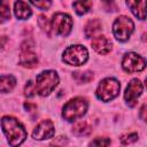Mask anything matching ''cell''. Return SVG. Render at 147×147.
<instances>
[{
    "mask_svg": "<svg viewBox=\"0 0 147 147\" xmlns=\"http://www.w3.org/2000/svg\"><path fill=\"white\" fill-rule=\"evenodd\" d=\"M88 103L84 98H74L63 106L62 117L68 122H74L85 115Z\"/></svg>",
    "mask_w": 147,
    "mask_h": 147,
    "instance_id": "3",
    "label": "cell"
},
{
    "mask_svg": "<svg viewBox=\"0 0 147 147\" xmlns=\"http://www.w3.org/2000/svg\"><path fill=\"white\" fill-rule=\"evenodd\" d=\"M14 13L18 20H26L32 15L30 6L23 0H17L14 5Z\"/></svg>",
    "mask_w": 147,
    "mask_h": 147,
    "instance_id": "14",
    "label": "cell"
},
{
    "mask_svg": "<svg viewBox=\"0 0 147 147\" xmlns=\"http://www.w3.org/2000/svg\"><path fill=\"white\" fill-rule=\"evenodd\" d=\"M142 91H144L142 83L137 78L132 79L126 86V90L124 92V100L126 105L129 107H134L138 102L139 96L142 94Z\"/></svg>",
    "mask_w": 147,
    "mask_h": 147,
    "instance_id": "9",
    "label": "cell"
},
{
    "mask_svg": "<svg viewBox=\"0 0 147 147\" xmlns=\"http://www.w3.org/2000/svg\"><path fill=\"white\" fill-rule=\"evenodd\" d=\"M24 94H25V96H28V98H31V96H33V95L36 94V88H34V83H33V82L29 80V82L26 83V85H25V87H24Z\"/></svg>",
    "mask_w": 147,
    "mask_h": 147,
    "instance_id": "21",
    "label": "cell"
},
{
    "mask_svg": "<svg viewBox=\"0 0 147 147\" xmlns=\"http://www.w3.org/2000/svg\"><path fill=\"white\" fill-rule=\"evenodd\" d=\"M137 140H138V134H137V133L124 134V136H122V138H121V141H122V144H124V145L134 142V141H137Z\"/></svg>",
    "mask_w": 147,
    "mask_h": 147,
    "instance_id": "22",
    "label": "cell"
},
{
    "mask_svg": "<svg viewBox=\"0 0 147 147\" xmlns=\"http://www.w3.org/2000/svg\"><path fill=\"white\" fill-rule=\"evenodd\" d=\"M119 90H121V84L117 79L105 78L98 85V88L95 91V95L99 100H101L103 102H108L118 95Z\"/></svg>",
    "mask_w": 147,
    "mask_h": 147,
    "instance_id": "4",
    "label": "cell"
},
{
    "mask_svg": "<svg viewBox=\"0 0 147 147\" xmlns=\"http://www.w3.org/2000/svg\"><path fill=\"white\" fill-rule=\"evenodd\" d=\"M91 146H108L110 145V140L108 138H96L90 142Z\"/></svg>",
    "mask_w": 147,
    "mask_h": 147,
    "instance_id": "23",
    "label": "cell"
},
{
    "mask_svg": "<svg viewBox=\"0 0 147 147\" xmlns=\"http://www.w3.org/2000/svg\"><path fill=\"white\" fill-rule=\"evenodd\" d=\"M91 45H92V48L101 55L108 54L111 51V41L106 36H95V37H93Z\"/></svg>",
    "mask_w": 147,
    "mask_h": 147,
    "instance_id": "12",
    "label": "cell"
},
{
    "mask_svg": "<svg viewBox=\"0 0 147 147\" xmlns=\"http://www.w3.org/2000/svg\"><path fill=\"white\" fill-rule=\"evenodd\" d=\"M16 85V79L11 75H3L0 76V92L7 93L10 92Z\"/></svg>",
    "mask_w": 147,
    "mask_h": 147,
    "instance_id": "15",
    "label": "cell"
},
{
    "mask_svg": "<svg viewBox=\"0 0 147 147\" xmlns=\"http://www.w3.org/2000/svg\"><path fill=\"white\" fill-rule=\"evenodd\" d=\"M30 2L36 6L37 8L41 9V10H46L51 7L52 5V0H30Z\"/></svg>",
    "mask_w": 147,
    "mask_h": 147,
    "instance_id": "20",
    "label": "cell"
},
{
    "mask_svg": "<svg viewBox=\"0 0 147 147\" xmlns=\"http://www.w3.org/2000/svg\"><path fill=\"white\" fill-rule=\"evenodd\" d=\"M1 127L10 146H18L26 139V131L22 123L13 116H5L1 119Z\"/></svg>",
    "mask_w": 147,
    "mask_h": 147,
    "instance_id": "1",
    "label": "cell"
},
{
    "mask_svg": "<svg viewBox=\"0 0 147 147\" xmlns=\"http://www.w3.org/2000/svg\"><path fill=\"white\" fill-rule=\"evenodd\" d=\"M24 108H25L26 110L31 111V110H34V109H36V105H32V103H30V102H25V103H24Z\"/></svg>",
    "mask_w": 147,
    "mask_h": 147,
    "instance_id": "24",
    "label": "cell"
},
{
    "mask_svg": "<svg viewBox=\"0 0 147 147\" xmlns=\"http://www.w3.org/2000/svg\"><path fill=\"white\" fill-rule=\"evenodd\" d=\"M51 28L53 29L55 34L67 37L72 29V18L68 14L56 13L51 21Z\"/></svg>",
    "mask_w": 147,
    "mask_h": 147,
    "instance_id": "7",
    "label": "cell"
},
{
    "mask_svg": "<svg viewBox=\"0 0 147 147\" xmlns=\"http://www.w3.org/2000/svg\"><path fill=\"white\" fill-rule=\"evenodd\" d=\"M101 29H102V26H101V22L99 20H91L85 25V36L87 38L95 37L101 31Z\"/></svg>",
    "mask_w": 147,
    "mask_h": 147,
    "instance_id": "16",
    "label": "cell"
},
{
    "mask_svg": "<svg viewBox=\"0 0 147 147\" xmlns=\"http://www.w3.org/2000/svg\"><path fill=\"white\" fill-rule=\"evenodd\" d=\"M10 18V7L7 0H0V23H5Z\"/></svg>",
    "mask_w": 147,
    "mask_h": 147,
    "instance_id": "18",
    "label": "cell"
},
{
    "mask_svg": "<svg viewBox=\"0 0 147 147\" xmlns=\"http://www.w3.org/2000/svg\"><path fill=\"white\" fill-rule=\"evenodd\" d=\"M145 111H146V105H144V106L141 107V111H140V116H141V119H142V121H145V118H146Z\"/></svg>",
    "mask_w": 147,
    "mask_h": 147,
    "instance_id": "25",
    "label": "cell"
},
{
    "mask_svg": "<svg viewBox=\"0 0 147 147\" xmlns=\"http://www.w3.org/2000/svg\"><path fill=\"white\" fill-rule=\"evenodd\" d=\"M20 63L25 68H33L38 63V57L29 42H24L21 47Z\"/></svg>",
    "mask_w": 147,
    "mask_h": 147,
    "instance_id": "11",
    "label": "cell"
},
{
    "mask_svg": "<svg viewBox=\"0 0 147 147\" xmlns=\"http://www.w3.org/2000/svg\"><path fill=\"white\" fill-rule=\"evenodd\" d=\"M126 5L136 17L139 20L146 18V0H126Z\"/></svg>",
    "mask_w": 147,
    "mask_h": 147,
    "instance_id": "13",
    "label": "cell"
},
{
    "mask_svg": "<svg viewBox=\"0 0 147 147\" xmlns=\"http://www.w3.org/2000/svg\"><path fill=\"white\" fill-rule=\"evenodd\" d=\"M134 31V24L127 16H118L113 24V34L118 41H126Z\"/></svg>",
    "mask_w": 147,
    "mask_h": 147,
    "instance_id": "5",
    "label": "cell"
},
{
    "mask_svg": "<svg viewBox=\"0 0 147 147\" xmlns=\"http://www.w3.org/2000/svg\"><path fill=\"white\" fill-rule=\"evenodd\" d=\"M59 84V75L54 70H45L40 72L34 83L36 93L40 96L49 95Z\"/></svg>",
    "mask_w": 147,
    "mask_h": 147,
    "instance_id": "2",
    "label": "cell"
},
{
    "mask_svg": "<svg viewBox=\"0 0 147 147\" xmlns=\"http://www.w3.org/2000/svg\"><path fill=\"white\" fill-rule=\"evenodd\" d=\"M103 1H110V2H111V1H113V0H103Z\"/></svg>",
    "mask_w": 147,
    "mask_h": 147,
    "instance_id": "26",
    "label": "cell"
},
{
    "mask_svg": "<svg viewBox=\"0 0 147 147\" xmlns=\"http://www.w3.org/2000/svg\"><path fill=\"white\" fill-rule=\"evenodd\" d=\"M72 132L77 136H86L91 132V126L85 122H79L72 127Z\"/></svg>",
    "mask_w": 147,
    "mask_h": 147,
    "instance_id": "19",
    "label": "cell"
},
{
    "mask_svg": "<svg viewBox=\"0 0 147 147\" xmlns=\"http://www.w3.org/2000/svg\"><path fill=\"white\" fill-rule=\"evenodd\" d=\"M88 59V52L83 45H72L64 49L62 60L69 65H82Z\"/></svg>",
    "mask_w": 147,
    "mask_h": 147,
    "instance_id": "6",
    "label": "cell"
},
{
    "mask_svg": "<svg viewBox=\"0 0 147 147\" xmlns=\"http://www.w3.org/2000/svg\"><path fill=\"white\" fill-rule=\"evenodd\" d=\"M122 67L123 69L129 74H134L142 71L146 67V61L142 56H140L137 53L130 52L126 53L122 60Z\"/></svg>",
    "mask_w": 147,
    "mask_h": 147,
    "instance_id": "8",
    "label": "cell"
},
{
    "mask_svg": "<svg viewBox=\"0 0 147 147\" xmlns=\"http://www.w3.org/2000/svg\"><path fill=\"white\" fill-rule=\"evenodd\" d=\"M54 133H55V129H54L53 122L49 119H44L33 130L32 138L36 140H45V139L52 138Z\"/></svg>",
    "mask_w": 147,
    "mask_h": 147,
    "instance_id": "10",
    "label": "cell"
},
{
    "mask_svg": "<svg viewBox=\"0 0 147 147\" xmlns=\"http://www.w3.org/2000/svg\"><path fill=\"white\" fill-rule=\"evenodd\" d=\"M72 6H74L76 14L84 15L87 11H90V9L92 8V1L91 0H75Z\"/></svg>",
    "mask_w": 147,
    "mask_h": 147,
    "instance_id": "17",
    "label": "cell"
}]
</instances>
